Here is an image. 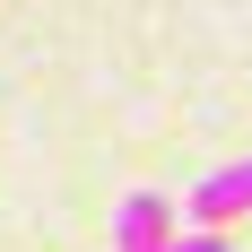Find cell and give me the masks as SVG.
I'll return each instance as SVG.
<instances>
[{
	"instance_id": "1",
	"label": "cell",
	"mask_w": 252,
	"mask_h": 252,
	"mask_svg": "<svg viewBox=\"0 0 252 252\" xmlns=\"http://www.w3.org/2000/svg\"><path fill=\"white\" fill-rule=\"evenodd\" d=\"M174 200H165V191H130V200L122 209H113V244H122V252H165V244H174Z\"/></svg>"
},
{
	"instance_id": "2",
	"label": "cell",
	"mask_w": 252,
	"mask_h": 252,
	"mask_svg": "<svg viewBox=\"0 0 252 252\" xmlns=\"http://www.w3.org/2000/svg\"><path fill=\"white\" fill-rule=\"evenodd\" d=\"M252 209V157L244 165H218V174L191 191V226H226V218H244Z\"/></svg>"
}]
</instances>
